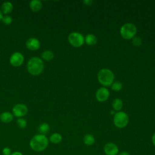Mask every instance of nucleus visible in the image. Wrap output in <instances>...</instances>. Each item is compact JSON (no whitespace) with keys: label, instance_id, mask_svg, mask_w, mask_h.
Returning a JSON list of instances; mask_svg holds the SVG:
<instances>
[{"label":"nucleus","instance_id":"obj_12","mask_svg":"<svg viewBox=\"0 0 155 155\" xmlns=\"http://www.w3.org/2000/svg\"><path fill=\"white\" fill-rule=\"evenodd\" d=\"M13 114L8 111H4L0 114V120L3 123H10L13 119Z\"/></svg>","mask_w":155,"mask_h":155},{"label":"nucleus","instance_id":"obj_11","mask_svg":"<svg viewBox=\"0 0 155 155\" xmlns=\"http://www.w3.org/2000/svg\"><path fill=\"white\" fill-rule=\"evenodd\" d=\"M26 47L31 51H36L40 47V42L36 38H30L25 43Z\"/></svg>","mask_w":155,"mask_h":155},{"label":"nucleus","instance_id":"obj_17","mask_svg":"<svg viewBox=\"0 0 155 155\" xmlns=\"http://www.w3.org/2000/svg\"><path fill=\"white\" fill-rule=\"evenodd\" d=\"M94 142H95V139L92 134H86L85 135H84L83 137V142L84 143V144L88 146H90L93 145Z\"/></svg>","mask_w":155,"mask_h":155},{"label":"nucleus","instance_id":"obj_2","mask_svg":"<svg viewBox=\"0 0 155 155\" xmlns=\"http://www.w3.org/2000/svg\"><path fill=\"white\" fill-rule=\"evenodd\" d=\"M44 64L43 61L37 56L31 58L27 64L28 72L34 76L40 74L44 70Z\"/></svg>","mask_w":155,"mask_h":155},{"label":"nucleus","instance_id":"obj_31","mask_svg":"<svg viewBox=\"0 0 155 155\" xmlns=\"http://www.w3.org/2000/svg\"><path fill=\"white\" fill-rule=\"evenodd\" d=\"M113 111H114L113 110H111V114H113Z\"/></svg>","mask_w":155,"mask_h":155},{"label":"nucleus","instance_id":"obj_23","mask_svg":"<svg viewBox=\"0 0 155 155\" xmlns=\"http://www.w3.org/2000/svg\"><path fill=\"white\" fill-rule=\"evenodd\" d=\"M1 21L5 25H10V24H12V22L13 21L12 17L8 16V15H5V16H3Z\"/></svg>","mask_w":155,"mask_h":155},{"label":"nucleus","instance_id":"obj_9","mask_svg":"<svg viewBox=\"0 0 155 155\" xmlns=\"http://www.w3.org/2000/svg\"><path fill=\"white\" fill-rule=\"evenodd\" d=\"M110 96L109 90L105 87H101L97 89L96 93V98L99 102H105Z\"/></svg>","mask_w":155,"mask_h":155},{"label":"nucleus","instance_id":"obj_3","mask_svg":"<svg viewBox=\"0 0 155 155\" xmlns=\"http://www.w3.org/2000/svg\"><path fill=\"white\" fill-rule=\"evenodd\" d=\"M97 78L101 84L105 87H109L114 82V75L111 70L108 68H102L98 72Z\"/></svg>","mask_w":155,"mask_h":155},{"label":"nucleus","instance_id":"obj_8","mask_svg":"<svg viewBox=\"0 0 155 155\" xmlns=\"http://www.w3.org/2000/svg\"><path fill=\"white\" fill-rule=\"evenodd\" d=\"M24 61V55L18 51L13 53L10 58V64L13 67H19L21 66Z\"/></svg>","mask_w":155,"mask_h":155},{"label":"nucleus","instance_id":"obj_26","mask_svg":"<svg viewBox=\"0 0 155 155\" xmlns=\"http://www.w3.org/2000/svg\"><path fill=\"white\" fill-rule=\"evenodd\" d=\"M93 1L91 0H85L83 1V3L86 5H90Z\"/></svg>","mask_w":155,"mask_h":155},{"label":"nucleus","instance_id":"obj_13","mask_svg":"<svg viewBox=\"0 0 155 155\" xmlns=\"http://www.w3.org/2000/svg\"><path fill=\"white\" fill-rule=\"evenodd\" d=\"M30 9L35 12H39L42 7V4L41 1L39 0H32L30 2Z\"/></svg>","mask_w":155,"mask_h":155},{"label":"nucleus","instance_id":"obj_18","mask_svg":"<svg viewBox=\"0 0 155 155\" xmlns=\"http://www.w3.org/2000/svg\"><path fill=\"white\" fill-rule=\"evenodd\" d=\"M41 58L45 61H50L52 60L54 58V53L50 50H45L43 51L41 54Z\"/></svg>","mask_w":155,"mask_h":155},{"label":"nucleus","instance_id":"obj_7","mask_svg":"<svg viewBox=\"0 0 155 155\" xmlns=\"http://www.w3.org/2000/svg\"><path fill=\"white\" fill-rule=\"evenodd\" d=\"M12 113L13 116L19 118L25 116L27 114L28 108L23 104H18L13 107Z\"/></svg>","mask_w":155,"mask_h":155},{"label":"nucleus","instance_id":"obj_21","mask_svg":"<svg viewBox=\"0 0 155 155\" xmlns=\"http://www.w3.org/2000/svg\"><path fill=\"white\" fill-rule=\"evenodd\" d=\"M111 88L114 91H120L122 88V84L119 81L113 82V83L111 85Z\"/></svg>","mask_w":155,"mask_h":155},{"label":"nucleus","instance_id":"obj_4","mask_svg":"<svg viewBox=\"0 0 155 155\" xmlns=\"http://www.w3.org/2000/svg\"><path fill=\"white\" fill-rule=\"evenodd\" d=\"M137 31L136 27L130 22L124 24L120 29V33L122 38L125 39H132Z\"/></svg>","mask_w":155,"mask_h":155},{"label":"nucleus","instance_id":"obj_22","mask_svg":"<svg viewBox=\"0 0 155 155\" xmlns=\"http://www.w3.org/2000/svg\"><path fill=\"white\" fill-rule=\"evenodd\" d=\"M16 124L19 128H24L26 127L27 125V120L24 118L19 117L16 120Z\"/></svg>","mask_w":155,"mask_h":155},{"label":"nucleus","instance_id":"obj_27","mask_svg":"<svg viewBox=\"0 0 155 155\" xmlns=\"http://www.w3.org/2000/svg\"><path fill=\"white\" fill-rule=\"evenodd\" d=\"M11 155H23V154L19 151H15L12 153Z\"/></svg>","mask_w":155,"mask_h":155},{"label":"nucleus","instance_id":"obj_10","mask_svg":"<svg viewBox=\"0 0 155 155\" xmlns=\"http://www.w3.org/2000/svg\"><path fill=\"white\" fill-rule=\"evenodd\" d=\"M104 151L106 155H117L119 148L114 143L108 142L104 147Z\"/></svg>","mask_w":155,"mask_h":155},{"label":"nucleus","instance_id":"obj_6","mask_svg":"<svg viewBox=\"0 0 155 155\" xmlns=\"http://www.w3.org/2000/svg\"><path fill=\"white\" fill-rule=\"evenodd\" d=\"M68 41L70 45L78 48L81 47L84 44L85 38L80 33L72 32L68 35Z\"/></svg>","mask_w":155,"mask_h":155},{"label":"nucleus","instance_id":"obj_19","mask_svg":"<svg viewBox=\"0 0 155 155\" xmlns=\"http://www.w3.org/2000/svg\"><path fill=\"white\" fill-rule=\"evenodd\" d=\"M112 107L114 110L119 111L123 107V102L122 100L118 98H116L114 100H113L112 103Z\"/></svg>","mask_w":155,"mask_h":155},{"label":"nucleus","instance_id":"obj_20","mask_svg":"<svg viewBox=\"0 0 155 155\" xmlns=\"http://www.w3.org/2000/svg\"><path fill=\"white\" fill-rule=\"evenodd\" d=\"M50 130V126L47 123H42L38 127V131L39 134H45Z\"/></svg>","mask_w":155,"mask_h":155},{"label":"nucleus","instance_id":"obj_16","mask_svg":"<svg viewBox=\"0 0 155 155\" xmlns=\"http://www.w3.org/2000/svg\"><path fill=\"white\" fill-rule=\"evenodd\" d=\"M48 140L50 142L54 144H58L62 141V137L61 134L58 133H54L50 135V136L48 138Z\"/></svg>","mask_w":155,"mask_h":155},{"label":"nucleus","instance_id":"obj_25","mask_svg":"<svg viewBox=\"0 0 155 155\" xmlns=\"http://www.w3.org/2000/svg\"><path fill=\"white\" fill-rule=\"evenodd\" d=\"M12 150L10 148L6 147H4L2 150V153L3 155H11L12 154Z\"/></svg>","mask_w":155,"mask_h":155},{"label":"nucleus","instance_id":"obj_1","mask_svg":"<svg viewBox=\"0 0 155 155\" xmlns=\"http://www.w3.org/2000/svg\"><path fill=\"white\" fill-rule=\"evenodd\" d=\"M48 138L44 134H38L33 136L29 142L31 149L35 152H42L48 146Z\"/></svg>","mask_w":155,"mask_h":155},{"label":"nucleus","instance_id":"obj_5","mask_svg":"<svg viewBox=\"0 0 155 155\" xmlns=\"http://www.w3.org/2000/svg\"><path fill=\"white\" fill-rule=\"evenodd\" d=\"M128 116L127 114L124 111H118L114 116L113 123L114 125L119 128L125 127L128 125Z\"/></svg>","mask_w":155,"mask_h":155},{"label":"nucleus","instance_id":"obj_15","mask_svg":"<svg viewBox=\"0 0 155 155\" xmlns=\"http://www.w3.org/2000/svg\"><path fill=\"white\" fill-rule=\"evenodd\" d=\"M97 41V39L95 35L93 34H87L85 37V43L90 46L94 45Z\"/></svg>","mask_w":155,"mask_h":155},{"label":"nucleus","instance_id":"obj_14","mask_svg":"<svg viewBox=\"0 0 155 155\" xmlns=\"http://www.w3.org/2000/svg\"><path fill=\"white\" fill-rule=\"evenodd\" d=\"M13 8V6L12 3L9 1H6L2 4L1 12L2 14L7 15L12 12Z\"/></svg>","mask_w":155,"mask_h":155},{"label":"nucleus","instance_id":"obj_30","mask_svg":"<svg viewBox=\"0 0 155 155\" xmlns=\"http://www.w3.org/2000/svg\"><path fill=\"white\" fill-rule=\"evenodd\" d=\"M2 17H3V15H2V13L1 10H0V21L2 20Z\"/></svg>","mask_w":155,"mask_h":155},{"label":"nucleus","instance_id":"obj_24","mask_svg":"<svg viewBox=\"0 0 155 155\" xmlns=\"http://www.w3.org/2000/svg\"><path fill=\"white\" fill-rule=\"evenodd\" d=\"M132 43L135 46H140L142 44V40L139 37H134L132 39Z\"/></svg>","mask_w":155,"mask_h":155},{"label":"nucleus","instance_id":"obj_29","mask_svg":"<svg viewBox=\"0 0 155 155\" xmlns=\"http://www.w3.org/2000/svg\"><path fill=\"white\" fill-rule=\"evenodd\" d=\"M151 140H152V143H153V145L155 147V133L153 134V135L152 136Z\"/></svg>","mask_w":155,"mask_h":155},{"label":"nucleus","instance_id":"obj_28","mask_svg":"<svg viewBox=\"0 0 155 155\" xmlns=\"http://www.w3.org/2000/svg\"><path fill=\"white\" fill-rule=\"evenodd\" d=\"M119 155H130V154L126 151H122L119 153Z\"/></svg>","mask_w":155,"mask_h":155}]
</instances>
